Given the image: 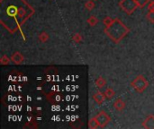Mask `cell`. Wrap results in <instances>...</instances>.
<instances>
[{
    "instance_id": "277c9868",
    "label": "cell",
    "mask_w": 154,
    "mask_h": 129,
    "mask_svg": "<svg viewBox=\"0 0 154 129\" xmlns=\"http://www.w3.org/2000/svg\"><path fill=\"white\" fill-rule=\"evenodd\" d=\"M118 4L119 7L128 15H131L137 8H140L136 0H121Z\"/></svg>"
},
{
    "instance_id": "7c38bea8",
    "label": "cell",
    "mask_w": 154,
    "mask_h": 129,
    "mask_svg": "<svg viewBox=\"0 0 154 129\" xmlns=\"http://www.w3.org/2000/svg\"><path fill=\"white\" fill-rule=\"evenodd\" d=\"M88 128L90 129H96L97 128H99V125H98V122L97 120V119L94 117V118H91L88 121Z\"/></svg>"
},
{
    "instance_id": "6da1fadb",
    "label": "cell",
    "mask_w": 154,
    "mask_h": 129,
    "mask_svg": "<svg viewBox=\"0 0 154 129\" xmlns=\"http://www.w3.org/2000/svg\"><path fill=\"white\" fill-rule=\"evenodd\" d=\"M0 22L10 32L21 30L34 13L33 7L25 0H1Z\"/></svg>"
},
{
    "instance_id": "7a4b0ae2",
    "label": "cell",
    "mask_w": 154,
    "mask_h": 129,
    "mask_svg": "<svg viewBox=\"0 0 154 129\" xmlns=\"http://www.w3.org/2000/svg\"><path fill=\"white\" fill-rule=\"evenodd\" d=\"M130 31L131 30L119 18L114 19L113 22L109 26H106L104 30L105 34L116 44L119 43Z\"/></svg>"
},
{
    "instance_id": "8fae6325",
    "label": "cell",
    "mask_w": 154,
    "mask_h": 129,
    "mask_svg": "<svg viewBox=\"0 0 154 129\" xmlns=\"http://www.w3.org/2000/svg\"><path fill=\"white\" fill-rule=\"evenodd\" d=\"M95 84H96V86H97V88L102 89L103 87H105V86H106V79H105V78H103L102 76H99V77H98V78H97V80L95 81Z\"/></svg>"
},
{
    "instance_id": "44dd1931",
    "label": "cell",
    "mask_w": 154,
    "mask_h": 129,
    "mask_svg": "<svg viewBox=\"0 0 154 129\" xmlns=\"http://www.w3.org/2000/svg\"><path fill=\"white\" fill-rule=\"evenodd\" d=\"M113 21H114V19H112L110 16H106V17H105L104 20H103V23H104L106 26H109V25L113 22Z\"/></svg>"
},
{
    "instance_id": "ac0fdd59",
    "label": "cell",
    "mask_w": 154,
    "mask_h": 129,
    "mask_svg": "<svg viewBox=\"0 0 154 129\" xmlns=\"http://www.w3.org/2000/svg\"><path fill=\"white\" fill-rule=\"evenodd\" d=\"M95 6H96V4H95V3H94L93 0H89V1H88V2L85 4V7H86L88 11L93 10V9L95 8Z\"/></svg>"
},
{
    "instance_id": "30bf717a",
    "label": "cell",
    "mask_w": 154,
    "mask_h": 129,
    "mask_svg": "<svg viewBox=\"0 0 154 129\" xmlns=\"http://www.w3.org/2000/svg\"><path fill=\"white\" fill-rule=\"evenodd\" d=\"M113 107L117 110V111H123L125 109V102L123 101L121 98H117L113 104Z\"/></svg>"
},
{
    "instance_id": "e0dca14e",
    "label": "cell",
    "mask_w": 154,
    "mask_h": 129,
    "mask_svg": "<svg viewBox=\"0 0 154 129\" xmlns=\"http://www.w3.org/2000/svg\"><path fill=\"white\" fill-rule=\"evenodd\" d=\"M82 40H83V38H82L81 34H79V32L75 33V34L72 36V40H73L74 42H76V43H80V42L82 41Z\"/></svg>"
},
{
    "instance_id": "9a60e30c",
    "label": "cell",
    "mask_w": 154,
    "mask_h": 129,
    "mask_svg": "<svg viewBox=\"0 0 154 129\" xmlns=\"http://www.w3.org/2000/svg\"><path fill=\"white\" fill-rule=\"evenodd\" d=\"M87 22H88L90 26L94 27V26H96V25L98 23V19H97L96 16L92 15V16H90V17L87 20Z\"/></svg>"
},
{
    "instance_id": "3957f363",
    "label": "cell",
    "mask_w": 154,
    "mask_h": 129,
    "mask_svg": "<svg viewBox=\"0 0 154 129\" xmlns=\"http://www.w3.org/2000/svg\"><path fill=\"white\" fill-rule=\"evenodd\" d=\"M131 86L138 93H143L149 87V82L143 75H140L132 81Z\"/></svg>"
},
{
    "instance_id": "2e32d148",
    "label": "cell",
    "mask_w": 154,
    "mask_h": 129,
    "mask_svg": "<svg viewBox=\"0 0 154 129\" xmlns=\"http://www.w3.org/2000/svg\"><path fill=\"white\" fill-rule=\"evenodd\" d=\"M11 61H12L11 60V57H8L6 55H3L1 57V58H0V64L2 66H7V65L10 64Z\"/></svg>"
},
{
    "instance_id": "9c48e42d",
    "label": "cell",
    "mask_w": 154,
    "mask_h": 129,
    "mask_svg": "<svg viewBox=\"0 0 154 129\" xmlns=\"http://www.w3.org/2000/svg\"><path fill=\"white\" fill-rule=\"evenodd\" d=\"M145 129H154V115H149L142 124Z\"/></svg>"
},
{
    "instance_id": "52a82bcc",
    "label": "cell",
    "mask_w": 154,
    "mask_h": 129,
    "mask_svg": "<svg viewBox=\"0 0 154 129\" xmlns=\"http://www.w3.org/2000/svg\"><path fill=\"white\" fill-rule=\"evenodd\" d=\"M93 100L95 101V102L97 105H102L104 103V101L106 99V96L105 94V92H96L93 96H92Z\"/></svg>"
},
{
    "instance_id": "4fadbf2b",
    "label": "cell",
    "mask_w": 154,
    "mask_h": 129,
    "mask_svg": "<svg viewBox=\"0 0 154 129\" xmlns=\"http://www.w3.org/2000/svg\"><path fill=\"white\" fill-rule=\"evenodd\" d=\"M38 38H39V40H40L42 43H45L46 41H48L50 36H49V34H48L46 31H42V33L39 34Z\"/></svg>"
},
{
    "instance_id": "d6986e66",
    "label": "cell",
    "mask_w": 154,
    "mask_h": 129,
    "mask_svg": "<svg viewBox=\"0 0 154 129\" xmlns=\"http://www.w3.org/2000/svg\"><path fill=\"white\" fill-rule=\"evenodd\" d=\"M146 18L150 22L154 23V11H149L146 14Z\"/></svg>"
},
{
    "instance_id": "ba28073f",
    "label": "cell",
    "mask_w": 154,
    "mask_h": 129,
    "mask_svg": "<svg viewBox=\"0 0 154 129\" xmlns=\"http://www.w3.org/2000/svg\"><path fill=\"white\" fill-rule=\"evenodd\" d=\"M46 98L49 101V102L52 103V104H57L61 100V97L58 92H51L46 95Z\"/></svg>"
},
{
    "instance_id": "8992f818",
    "label": "cell",
    "mask_w": 154,
    "mask_h": 129,
    "mask_svg": "<svg viewBox=\"0 0 154 129\" xmlns=\"http://www.w3.org/2000/svg\"><path fill=\"white\" fill-rule=\"evenodd\" d=\"M11 60L14 65H21L24 60V57L19 51H14L11 55Z\"/></svg>"
},
{
    "instance_id": "603a6c76",
    "label": "cell",
    "mask_w": 154,
    "mask_h": 129,
    "mask_svg": "<svg viewBox=\"0 0 154 129\" xmlns=\"http://www.w3.org/2000/svg\"><path fill=\"white\" fill-rule=\"evenodd\" d=\"M94 1H96V0H94Z\"/></svg>"
},
{
    "instance_id": "ffe728a7",
    "label": "cell",
    "mask_w": 154,
    "mask_h": 129,
    "mask_svg": "<svg viewBox=\"0 0 154 129\" xmlns=\"http://www.w3.org/2000/svg\"><path fill=\"white\" fill-rule=\"evenodd\" d=\"M138 4H139V7L140 8H143L146 4H148L152 0H136Z\"/></svg>"
},
{
    "instance_id": "5b68a950",
    "label": "cell",
    "mask_w": 154,
    "mask_h": 129,
    "mask_svg": "<svg viewBox=\"0 0 154 129\" xmlns=\"http://www.w3.org/2000/svg\"><path fill=\"white\" fill-rule=\"evenodd\" d=\"M95 118L97 119V122H98V125H99V128H106L112 120L111 117L105 111V110H101L99 111L96 116Z\"/></svg>"
},
{
    "instance_id": "5bb4252c",
    "label": "cell",
    "mask_w": 154,
    "mask_h": 129,
    "mask_svg": "<svg viewBox=\"0 0 154 129\" xmlns=\"http://www.w3.org/2000/svg\"><path fill=\"white\" fill-rule=\"evenodd\" d=\"M105 94H106V98H107V99L111 100V99L116 95V92L114 91V89H113V88L108 87V88L105 91Z\"/></svg>"
},
{
    "instance_id": "7402d4cb",
    "label": "cell",
    "mask_w": 154,
    "mask_h": 129,
    "mask_svg": "<svg viewBox=\"0 0 154 129\" xmlns=\"http://www.w3.org/2000/svg\"><path fill=\"white\" fill-rule=\"evenodd\" d=\"M148 9L149 11H154V1H151L148 4Z\"/></svg>"
}]
</instances>
